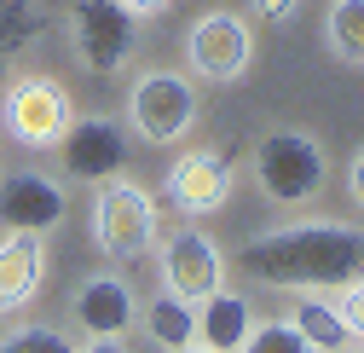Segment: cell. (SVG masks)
Returning a JSON list of instances; mask_svg holds the SVG:
<instances>
[{
  "instance_id": "1",
  "label": "cell",
  "mask_w": 364,
  "mask_h": 353,
  "mask_svg": "<svg viewBox=\"0 0 364 353\" xmlns=\"http://www.w3.org/2000/svg\"><path fill=\"white\" fill-rule=\"evenodd\" d=\"M237 267L266 290H341L364 278V232L347 220H289L266 238H249Z\"/></svg>"
},
{
  "instance_id": "2",
  "label": "cell",
  "mask_w": 364,
  "mask_h": 353,
  "mask_svg": "<svg viewBox=\"0 0 364 353\" xmlns=\"http://www.w3.org/2000/svg\"><path fill=\"white\" fill-rule=\"evenodd\" d=\"M330 157L306 127H272V134L255 145V180L272 203H312L324 191Z\"/></svg>"
},
{
  "instance_id": "3",
  "label": "cell",
  "mask_w": 364,
  "mask_h": 353,
  "mask_svg": "<svg viewBox=\"0 0 364 353\" xmlns=\"http://www.w3.org/2000/svg\"><path fill=\"white\" fill-rule=\"evenodd\" d=\"M93 243L116 260H139L156 249V197L133 180H110L93 197Z\"/></svg>"
},
{
  "instance_id": "4",
  "label": "cell",
  "mask_w": 364,
  "mask_h": 353,
  "mask_svg": "<svg viewBox=\"0 0 364 353\" xmlns=\"http://www.w3.org/2000/svg\"><path fill=\"white\" fill-rule=\"evenodd\" d=\"M0 122H6V134L29 151H53L64 134H70V93L53 81V75H18L6 93H0Z\"/></svg>"
},
{
  "instance_id": "5",
  "label": "cell",
  "mask_w": 364,
  "mask_h": 353,
  "mask_svg": "<svg viewBox=\"0 0 364 353\" xmlns=\"http://www.w3.org/2000/svg\"><path fill=\"white\" fill-rule=\"evenodd\" d=\"M70 47L93 75H116L139 47V18L116 0H70Z\"/></svg>"
},
{
  "instance_id": "6",
  "label": "cell",
  "mask_w": 364,
  "mask_h": 353,
  "mask_svg": "<svg viewBox=\"0 0 364 353\" xmlns=\"http://www.w3.org/2000/svg\"><path fill=\"white\" fill-rule=\"evenodd\" d=\"M127 116L151 145H179L197 127V93L179 70H145L127 93Z\"/></svg>"
},
{
  "instance_id": "7",
  "label": "cell",
  "mask_w": 364,
  "mask_h": 353,
  "mask_svg": "<svg viewBox=\"0 0 364 353\" xmlns=\"http://www.w3.org/2000/svg\"><path fill=\"white\" fill-rule=\"evenodd\" d=\"M255 58V35L237 12H203L186 29V64L203 81H237Z\"/></svg>"
},
{
  "instance_id": "8",
  "label": "cell",
  "mask_w": 364,
  "mask_h": 353,
  "mask_svg": "<svg viewBox=\"0 0 364 353\" xmlns=\"http://www.w3.org/2000/svg\"><path fill=\"white\" fill-rule=\"evenodd\" d=\"M162 284H168V295L203 307L214 290H225V255H220V243L208 232H197V226L168 232L162 238Z\"/></svg>"
},
{
  "instance_id": "9",
  "label": "cell",
  "mask_w": 364,
  "mask_h": 353,
  "mask_svg": "<svg viewBox=\"0 0 364 353\" xmlns=\"http://www.w3.org/2000/svg\"><path fill=\"white\" fill-rule=\"evenodd\" d=\"M70 180H116L122 162H127V134L110 116H75L70 134L58 139Z\"/></svg>"
},
{
  "instance_id": "10",
  "label": "cell",
  "mask_w": 364,
  "mask_h": 353,
  "mask_svg": "<svg viewBox=\"0 0 364 353\" xmlns=\"http://www.w3.org/2000/svg\"><path fill=\"white\" fill-rule=\"evenodd\" d=\"M225 197H232V162H225V151H186V157H173L168 168V203L179 214H214Z\"/></svg>"
},
{
  "instance_id": "11",
  "label": "cell",
  "mask_w": 364,
  "mask_h": 353,
  "mask_svg": "<svg viewBox=\"0 0 364 353\" xmlns=\"http://www.w3.org/2000/svg\"><path fill=\"white\" fill-rule=\"evenodd\" d=\"M70 214V197L64 186H53L47 174H35V168H18L0 180V220H6V232H53L58 220Z\"/></svg>"
},
{
  "instance_id": "12",
  "label": "cell",
  "mask_w": 364,
  "mask_h": 353,
  "mask_svg": "<svg viewBox=\"0 0 364 353\" xmlns=\"http://www.w3.org/2000/svg\"><path fill=\"white\" fill-rule=\"evenodd\" d=\"M139 319V301H133L127 278L116 273H99L75 290V325L87 336H127V325Z\"/></svg>"
},
{
  "instance_id": "13",
  "label": "cell",
  "mask_w": 364,
  "mask_h": 353,
  "mask_svg": "<svg viewBox=\"0 0 364 353\" xmlns=\"http://www.w3.org/2000/svg\"><path fill=\"white\" fill-rule=\"evenodd\" d=\"M41 278H47V243L35 232H6V243H0V313L29 307Z\"/></svg>"
},
{
  "instance_id": "14",
  "label": "cell",
  "mask_w": 364,
  "mask_h": 353,
  "mask_svg": "<svg viewBox=\"0 0 364 353\" xmlns=\"http://www.w3.org/2000/svg\"><path fill=\"white\" fill-rule=\"evenodd\" d=\"M249 330H255V313H249V301L232 295V290H214V295L197 307V342H203L208 353H243Z\"/></svg>"
},
{
  "instance_id": "15",
  "label": "cell",
  "mask_w": 364,
  "mask_h": 353,
  "mask_svg": "<svg viewBox=\"0 0 364 353\" xmlns=\"http://www.w3.org/2000/svg\"><path fill=\"white\" fill-rule=\"evenodd\" d=\"M289 325L306 336V347H312V353H341V347L353 342V336H347V325H341V307H336V301H324L318 290H301Z\"/></svg>"
},
{
  "instance_id": "16",
  "label": "cell",
  "mask_w": 364,
  "mask_h": 353,
  "mask_svg": "<svg viewBox=\"0 0 364 353\" xmlns=\"http://www.w3.org/2000/svg\"><path fill=\"white\" fill-rule=\"evenodd\" d=\"M145 330H151L156 347L179 353V347H191V342H197V307H191V301H179V295H156V301L145 307Z\"/></svg>"
},
{
  "instance_id": "17",
  "label": "cell",
  "mask_w": 364,
  "mask_h": 353,
  "mask_svg": "<svg viewBox=\"0 0 364 353\" xmlns=\"http://www.w3.org/2000/svg\"><path fill=\"white\" fill-rule=\"evenodd\" d=\"M324 41L341 64H364V0H330Z\"/></svg>"
},
{
  "instance_id": "18",
  "label": "cell",
  "mask_w": 364,
  "mask_h": 353,
  "mask_svg": "<svg viewBox=\"0 0 364 353\" xmlns=\"http://www.w3.org/2000/svg\"><path fill=\"white\" fill-rule=\"evenodd\" d=\"M243 353H312V347H306V336H301L289 319H266V325L249 330Z\"/></svg>"
},
{
  "instance_id": "19",
  "label": "cell",
  "mask_w": 364,
  "mask_h": 353,
  "mask_svg": "<svg viewBox=\"0 0 364 353\" xmlns=\"http://www.w3.org/2000/svg\"><path fill=\"white\" fill-rule=\"evenodd\" d=\"M0 353H75L64 330H47V325H23L12 336H0Z\"/></svg>"
},
{
  "instance_id": "20",
  "label": "cell",
  "mask_w": 364,
  "mask_h": 353,
  "mask_svg": "<svg viewBox=\"0 0 364 353\" xmlns=\"http://www.w3.org/2000/svg\"><path fill=\"white\" fill-rule=\"evenodd\" d=\"M341 325H347V336L353 342H364V278H353V284H341Z\"/></svg>"
},
{
  "instance_id": "21",
  "label": "cell",
  "mask_w": 364,
  "mask_h": 353,
  "mask_svg": "<svg viewBox=\"0 0 364 353\" xmlns=\"http://www.w3.org/2000/svg\"><path fill=\"white\" fill-rule=\"evenodd\" d=\"M295 6H301V0H255V12H260L266 23H284V18L295 12Z\"/></svg>"
},
{
  "instance_id": "22",
  "label": "cell",
  "mask_w": 364,
  "mask_h": 353,
  "mask_svg": "<svg viewBox=\"0 0 364 353\" xmlns=\"http://www.w3.org/2000/svg\"><path fill=\"white\" fill-rule=\"evenodd\" d=\"M116 6H127L133 18H162V12L173 6V0H116Z\"/></svg>"
},
{
  "instance_id": "23",
  "label": "cell",
  "mask_w": 364,
  "mask_h": 353,
  "mask_svg": "<svg viewBox=\"0 0 364 353\" xmlns=\"http://www.w3.org/2000/svg\"><path fill=\"white\" fill-rule=\"evenodd\" d=\"M75 353H133L122 336H87V347H75Z\"/></svg>"
},
{
  "instance_id": "24",
  "label": "cell",
  "mask_w": 364,
  "mask_h": 353,
  "mask_svg": "<svg viewBox=\"0 0 364 353\" xmlns=\"http://www.w3.org/2000/svg\"><path fill=\"white\" fill-rule=\"evenodd\" d=\"M347 191H353V203L364 209V151L353 157V168H347Z\"/></svg>"
},
{
  "instance_id": "25",
  "label": "cell",
  "mask_w": 364,
  "mask_h": 353,
  "mask_svg": "<svg viewBox=\"0 0 364 353\" xmlns=\"http://www.w3.org/2000/svg\"><path fill=\"white\" fill-rule=\"evenodd\" d=\"M179 353H208V347H203V342H191V347H179Z\"/></svg>"
},
{
  "instance_id": "26",
  "label": "cell",
  "mask_w": 364,
  "mask_h": 353,
  "mask_svg": "<svg viewBox=\"0 0 364 353\" xmlns=\"http://www.w3.org/2000/svg\"><path fill=\"white\" fill-rule=\"evenodd\" d=\"M341 353H364V342H358V347H341Z\"/></svg>"
}]
</instances>
